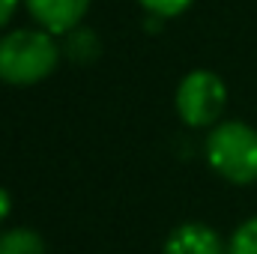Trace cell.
I'll return each mask as SVG.
<instances>
[{
	"label": "cell",
	"mask_w": 257,
	"mask_h": 254,
	"mask_svg": "<svg viewBox=\"0 0 257 254\" xmlns=\"http://www.w3.org/2000/svg\"><path fill=\"white\" fill-rule=\"evenodd\" d=\"M60 60L54 33L48 30H12L0 36V81L12 87H30L48 78Z\"/></svg>",
	"instance_id": "6da1fadb"
},
{
	"label": "cell",
	"mask_w": 257,
	"mask_h": 254,
	"mask_svg": "<svg viewBox=\"0 0 257 254\" xmlns=\"http://www.w3.org/2000/svg\"><path fill=\"white\" fill-rule=\"evenodd\" d=\"M206 162L218 177L236 186H248L257 180V129L248 123L230 120L209 132L206 138Z\"/></svg>",
	"instance_id": "7a4b0ae2"
},
{
	"label": "cell",
	"mask_w": 257,
	"mask_h": 254,
	"mask_svg": "<svg viewBox=\"0 0 257 254\" xmlns=\"http://www.w3.org/2000/svg\"><path fill=\"white\" fill-rule=\"evenodd\" d=\"M224 102H227L224 81L206 69L189 72L183 78V84L177 87V114L192 129H203L215 123L224 111Z\"/></svg>",
	"instance_id": "3957f363"
},
{
	"label": "cell",
	"mask_w": 257,
	"mask_h": 254,
	"mask_svg": "<svg viewBox=\"0 0 257 254\" xmlns=\"http://www.w3.org/2000/svg\"><path fill=\"white\" fill-rule=\"evenodd\" d=\"M90 0H27L30 15L42 24L48 33H69L81 24Z\"/></svg>",
	"instance_id": "277c9868"
},
{
	"label": "cell",
	"mask_w": 257,
	"mask_h": 254,
	"mask_svg": "<svg viewBox=\"0 0 257 254\" xmlns=\"http://www.w3.org/2000/svg\"><path fill=\"white\" fill-rule=\"evenodd\" d=\"M165 254H227V248H224L221 236L212 227H206V224H183L168 236Z\"/></svg>",
	"instance_id": "5b68a950"
},
{
	"label": "cell",
	"mask_w": 257,
	"mask_h": 254,
	"mask_svg": "<svg viewBox=\"0 0 257 254\" xmlns=\"http://www.w3.org/2000/svg\"><path fill=\"white\" fill-rule=\"evenodd\" d=\"M0 254H45V242L36 230L15 227L0 236Z\"/></svg>",
	"instance_id": "8992f818"
},
{
	"label": "cell",
	"mask_w": 257,
	"mask_h": 254,
	"mask_svg": "<svg viewBox=\"0 0 257 254\" xmlns=\"http://www.w3.org/2000/svg\"><path fill=\"white\" fill-rule=\"evenodd\" d=\"M227 254H257V218H248L242 221L230 242H227Z\"/></svg>",
	"instance_id": "52a82bcc"
},
{
	"label": "cell",
	"mask_w": 257,
	"mask_h": 254,
	"mask_svg": "<svg viewBox=\"0 0 257 254\" xmlns=\"http://www.w3.org/2000/svg\"><path fill=\"white\" fill-rule=\"evenodd\" d=\"M150 15H159V18H174L180 12H186L192 6V0H138Z\"/></svg>",
	"instance_id": "ba28073f"
},
{
	"label": "cell",
	"mask_w": 257,
	"mask_h": 254,
	"mask_svg": "<svg viewBox=\"0 0 257 254\" xmlns=\"http://www.w3.org/2000/svg\"><path fill=\"white\" fill-rule=\"evenodd\" d=\"M15 6H18V0H0V27H3V24L12 18Z\"/></svg>",
	"instance_id": "9c48e42d"
},
{
	"label": "cell",
	"mask_w": 257,
	"mask_h": 254,
	"mask_svg": "<svg viewBox=\"0 0 257 254\" xmlns=\"http://www.w3.org/2000/svg\"><path fill=\"white\" fill-rule=\"evenodd\" d=\"M9 206H12V197H9V191L0 189V221L9 215Z\"/></svg>",
	"instance_id": "30bf717a"
}]
</instances>
